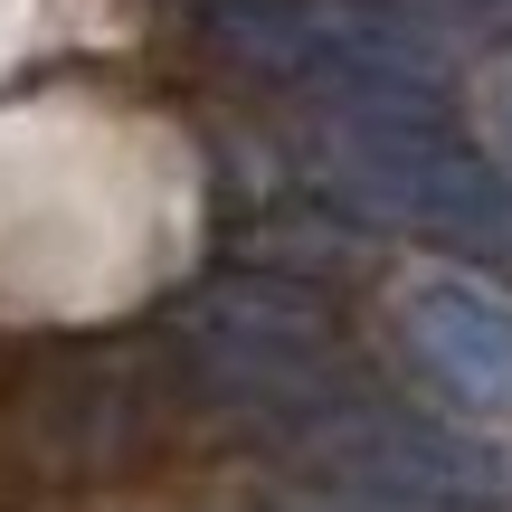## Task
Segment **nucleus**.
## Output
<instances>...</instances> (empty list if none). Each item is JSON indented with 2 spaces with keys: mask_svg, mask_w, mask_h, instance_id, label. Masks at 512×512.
Instances as JSON below:
<instances>
[{
  "mask_svg": "<svg viewBox=\"0 0 512 512\" xmlns=\"http://www.w3.org/2000/svg\"><path fill=\"white\" fill-rule=\"evenodd\" d=\"M200 29L238 67L323 95L332 114H437L446 95L437 48L370 0H200Z\"/></svg>",
  "mask_w": 512,
  "mask_h": 512,
  "instance_id": "obj_1",
  "label": "nucleus"
},
{
  "mask_svg": "<svg viewBox=\"0 0 512 512\" xmlns=\"http://www.w3.org/2000/svg\"><path fill=\"white\" fill-rule=\"evenodd\" d=\"M171 332H181L190 380H200L219 408L256 418L266 437H285L294 418H313V408L370 389L361 370L342 361L332 313L313 304V294H294L285 275H219V285H200L181 304Z\"/></svg>",
  "mask_w": 512,
  "mask_h": 512,
  "instance_id": "obj_2",
  "label": "nucleus"
},
{
  "mask_svg": "<svg viewBox=\"0 0 512 512\" xmlns=\"http://www.w3.org/2000/svg\"><path fill=\"white\" fill-rule=\"evenodd\" d=\"M323 190L361 219L427 228L465 247H512V181L465 152L437 114H332L323 124Z\"/></svg>",
  "mask_w": 512,
  "mask_h": 512,
  "instance_id": "obj_3",
  "label": "nucleus"
},
{
  "mask_svg": "<svg viewBox=\"0 0 512 512\" xmlns=\"http://www.w3.org/2000/svg\"><path fill=\"white\" fill-rule=\"evenodd\" d=\"M399 351L465 427H512V285L475 266H418L399 285Z\"/></svg>",
  "mask_w": 512,
  "mask_h": 512,
  "instance_id": "obj_4",
  "label": "nucleus"
},
{
  "mask_svg": "<svg viewBox=\"0 0 512 512\" xmlns=\"http://www.w3.org/2000/svg\"><path fill=\"white\" fill-rule=\"evenodd\" d=\"M484 124H494V152L512 171V67H494V86H484Z\"/></svg>",
  "mask_w": 512,
  "mask_h": 512,
  "instance_id": "obj_5",
  "label": "nucleus"
}]
</instances>
